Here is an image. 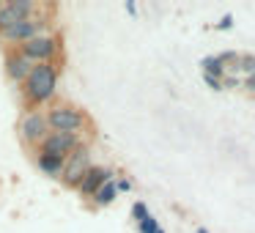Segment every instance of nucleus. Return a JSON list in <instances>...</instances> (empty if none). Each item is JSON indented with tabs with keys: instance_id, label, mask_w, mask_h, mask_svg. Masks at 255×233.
Segmentation results:
<instances>
[{
	"instance_id": "17",
	"label": "nucleus",
	"mask_w": 255,
	"mask_h": 233,
	"mask_svg": "<svg viewBox=\"0 0 255 233\" xmlns=\"http://www.w3.org/2000/svg\"><path fill=\"white\" fill-rule=\"evenodd\" d=\"M203 80H206V85H209L211 91H222V88H225V83L217 80V77H206V74H203Z\"/></svg>"
},
{
	"instance_id": "6",
	"label": "nucleus",
	"mask_w": 255,
	"mask_h": 233,
	"mask_svg": "<svg viewBox=\"0 0 255 233\" xmlns=\"http://www.w3.org/2000/svg\"><path fill=\"white\" fill-rule=\"evenodd\" d=\"M55 50H58V44L50 36H36V39H30L22 44V55H28L33 63H47L55 55Z\"/></svg>"
},
{
	"instance_id": "3",
	"label": "nucleus",
	"mask_w": 255,
	"mask_h": 233,
	"mask_svg": "<svg viewBox=\"0 0 255 233\" xmlns=\"http://www.w3.org/2000/svg\"><path fill=\"white\" fill-rule=\"evenodd\" d=\"M91 167H94V165H91L88 148H85V145H80V148L66 159V167H63V176H61L63 184H66V187H77L80 189V184L85 181V176H88Z\"/></svg>"
},
{
	"instance_id": "21",
	"label": "nucleus",
	"mask_w": 255,
	"mask_h": 233,
	"mask_svg": "<svg viewBox=\"0 0 255 233\" xmlns=\"http://www.w3.org/2000/svg\"><path fill=\"white\" fill-rule=\"evenodd\" d=\"M198 233H211V231H206V228H198Z\"/></svg>"
},
{
	"instance_id": "7",
	"label": "nucleus",
	"mask_w": 255,
	"mask_h": 233,
	"mask_svg": "<svg viewBox=\"0 0 255 233\" xmlns=\"http://www.w3.org/2000/svg\"><path fill=\"white\" fill-rule=\"evenodd\" d=\"M47 118L41 116V113H28V116L22 118V123H19V132H22V140L25 143H44L47 140Z\"/></svg>"
},
{
	"instance_id": "11",
	"label": "nucleus",
	"mask_w": 255,
	"mask_h": 233,
	"mask_svg": "<svg viewBox=\"0 0 255 233\" xmlns=\"http://www.w3.org/2000/svg\"><path fill=\"white\" fill-rule=\"evenodd\" d=\"M132 214H134V220H137V231L140 233H159L162 231L159 222H156V217L145 209V203H140V200H137V203L132 206Z\"/></svg>"
},
{
	"instance_id": "5",
	"label": "nucleus",
	"mask_w": 255,
	"mask_h": 233,
	"mask_svg": "<svg viewBox=\"0 0 255 233\" xmlns=\"http://www.w3.org/2000/svg\"><path fill=\"white\" fill-rule=\"evenodd\" d=\"M30 11H33V3H28V0H11V3H3V6H0V33L8 30V28H14V25L22 22V19H28Z\"/></svg>"
},
{
	"instance_id": "9",
	"label": "nucleus",
	"mask_w": 255,
	"mask_h": 233,
	"mask_svg": "<svg viewBox=\"0 0 255 233\" xmlns=\"http://www.w3.org/2000/svg\"><path fill=\"white\" fill-rule=\"evenodd\" d=\"M110 181H113V173L107 170V167H91L88 176H85V181L80 184V192H83L85 198H94V195Z\"/></svg>"
},
{
	"instance_id": "15",
	"label": "nucleus",
	"mask_w": 255,
	"mask_h": 233,
	"mask_svg": "<svg viewBox=\"0 0 255 233\" xmlns=\"http://www.w3.org/2000/svg\"><path fill=\"white\" fill-rule=\"evenodd\" d=\"M228 69H236V72H242L244 77H250V74H255V55H239V61L233 63V66Z\"/></svg>"
},
{
	"instance_id": "10",
	"label": "nucleus",
	"mask_w": 255,
	"mask_h": 233,
	"mask_svg": "<svg viewBox=\"0 0 255 233\" xmlns=\"http://www.w3.org/2000/svg\"><path fill=\"white\" fill-rule=\"evenodd\" d=\"M39 66V63H33L28 55H8L6 58V72L11 80H17V83H22V80L30 77V72Z\"/></svg>"
},
{
	"instance_id": "12",
	"label": "nucleus",
	"mask_w": 255,
	"mask_h": 233,
	"mask_svg": "<svg viewBox=\"0 0 255 233\" xmlns=\"http://www.w3.org/2000/svg\"><path fill=\"white\" fill-rule=\"evenodd\" d=\"M200 69H203L206 77H217V80H222V77L228 74V66H225V61H222L220 55H206V58H200Z\"/></svg>"
},
{
	"instance_id": "13",
	"label": "nucleus",
	"mask_w": 255,
	"mask_h": 233,
	"mask_svg": "<svg viewBox=\"0 0 255 233\" xmlns=\"http://www.w3.org/2000/svg\"><path fill=\"white\" fill-rule=\"evenodd\" d=\"M39 167L47 176H63L66 159H63V156H52V154H39Z\"/></svg>"
},
{
	"instance_id": "2",
	"label": "nucleus",
	"mask_w": 255,
	"mask_h": 233,
	"mask_svg": "<svg viewBox=\"0 0 255 233\" xmlns=\"http://www.w3.org/2000/svg\"><path fill=\"white\" fill-rule=\"evenodd\" d=\"M52 132H66V134H77L85 126V116L74 107H52L50 116H47Z\"/></svg>"
},
{
	"instance_id": "20",
	"label": "nucleus",
	"mask_w": 255,
	"mask_h": 233,
	"mask_svg": "<svg viewBox=\"0 0 255 233\" xmlns=\"http://www.w3.org/2000/svg\"><path fill=\"white\" fill-rule=\"evenodd\" d=\"M242 88H250V91H255V74H250V77H244V85Z\"/></svg>"
},
{
	"instance_id": "16",
	"label": "nucleus",
	"mask_w": 255,
	"mask_h": 233,
	"mask_svg": "<svg viewBox=\"0 0 255 233\" xmlns=\"http://www.w3.org/2000/svg\"><path fill=\"white\" fill-rule=\"evenodd\" d=\"M222 83H225V88H239V85H244V80H239L236 74H225Z\"/></svg>"
},
{
	"instance_id": "22",
	"label": "nucleus",
	"mask_w": 255,
	"mask_h": 233,
	"mask_svg": "<svg viewBox=\"0 0 255 233\" xmlns=\"http://www.w3.org/2000/svg\"><path fill=\"white\" fill-rule=\"evenodd\" d=\"M0 6H3V3H0Z\"/></svg>"
},
{
	"instance_id": "1",
	"label": "nucleus",
	"mask_w": 255,
	"mask_h": 233,
	"mask_svg": "<svg viewBox=\"0 0 255 233\" xmlns=\"http://www.w3.org/2000/svg\"><path fill=\"white\" fill-rule=\"evenodd\" d=\"M58 88V74L50 63H39V66L30 72V77L25 80V94L30 102H47L52 99Z\"/></svg>"
},
{
	"instance_id": "18",
	"label": "nucleus",
	"mask_w": 255,
	"mask_h": 233,
	"mask_svg": "<svg viewBox=\"0 0 255 233\" xmlns=\"http://www.w3.org/2000/svg\"><path fill=\"white\" fill-rule=\"evenodd\" d=\"M231 28H233V17H231V14H225V17L217 22V30H231Z\"/></svg>"
},
{
	"instance_id": "19",
	"label": "nucleus",
	"mask_w": 255,
	"mask_h": 233,
	"mask_svg": "<svg viewBox=\"0 0 255 233\" xmlns=\"http://www.w3.org/2000/svg\"><path fill=\"white\" fill-rule=\"evenodd\" d=\"M116 187H118V192H129V189H132V184H129L127 178H118Z\"/></svg>"
},
{
	"instance_id": "14",
	"label": "nucleus",
	"mask_w": 255,
	"mask_h": 233,
	"mask_svg": "<svg viewBox=\"0 0 255 233\" xmlns=\"http://www.w3.org/2000/svg\"><path fill=\"white\" fill-rule=\"evenodd\" d=\"M116 198H118V187H116V181H110V184H105V187L94 195V203L96 206H110Z\"/></svg>"
},
{
	"instance_id": "4",
	"label": "nucleus",
	"mask_w": 255,
	"mask_h": 233,
	"mask_svg": "<svg viewBox=\"0 0 255 233\" xmlns=\"http://www.w3.org/2000/svg\"><path fill=\"white\" fill-rule=\"evenodd\" d=\"M77 148H80L77 134H66V132H50V134H47V140L41 143V154L63 156V159H69Z\"/></svg>"
},
{
	"instance_id": "8",
	"label": "nucleus",
	"mask_w": 255,
	"mask_h": 233,
	"mask_svg": "<svg viewBox=\"0 0 255 233\" xmlns=\"http://www.w3.org/2000/svg\"><path fill=\"white\" fill-rule=\"evenodd\" d=\"M36 36H41V19H33V17H28L22 22H17L14 28L3 30V39H8V41H30Z\"/></svg>"
}]
</instances>
